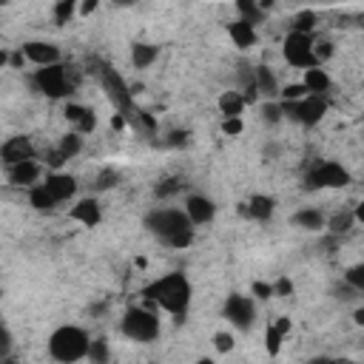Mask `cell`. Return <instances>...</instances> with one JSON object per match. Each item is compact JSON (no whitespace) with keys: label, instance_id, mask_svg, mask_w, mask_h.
I'll return each instance as SVG.
<instances>
[{"label":"cell","instance_id":"34","mask_svg":"<svg viewBox=\"0 0 364 364\" xmlns=\"http://www.w3.org/2000/svg\"><path fill=\"white\" fill-rule=\"evenodd\" d=\"M262 120H265L267 125L282 123V108H279V103H271V100H267V103L262 106Z\"/></svg>","mask_w":364,"mask_h":364},{"label":"cell","instance_id":"29","mask_svg":"<svg viewBox=\"0 0 364 364\" xmlns=\"http://www.w3.org/2000/svg\"><path fill=\"white\" fill-rule=\"evenodd\" d=\"M279 97H282V103H299V100L308 97V88H304L302 83H291V86L279 88Z\"/></svg>","mask_w":364,"mask_h":364},{"label":"cell","instance_id":"17","mask_svg":"<svg viewBox=\"0 0 364 364\" xmlns=\"http://www.w3.org/2000/svg\"><path fill=\"white\" fill-rule=\"evenodd\" d=\"M274 208H276V202L271 199V197H262V194H256V197H251L242 208H239V214L242 217H247V219H256V222H267L274 217Z\"/></svg>","mask_w":364,"mask_h":364},{"label":"cell","instance_id":"3","mask_svg":"<svg viewBox=\"0 0 364 364\" xmlns=\"http://www.w3.org/2000/svg\"><path fill=\"white\" fill-rule=\"evenodd\" d=\"M88 333L83 328H74V324H63L49 336V356L57 364H74L86 359L88 353Z\"/></svg>","mask_w":364,"mask_h":364},{"label":"cell","instance_id":"47","mask_svg":"<svg viewBox=\"0 0 364 364\" xmlns=\"http://www.w3.org/2000/svg\"><path fill=\"white\" fill-rule=\"evenodd\" d=\"M23 63H26L23 51H14V54H9V66H12V69H23Z\"/></svg>","mask_w":364,"mask_h":364},{"label":"cell","instance_id":"43","mask_svg":"<svg viewBox=\"0 0 364 364\" xmlns=\"http://www.w3.org/2000/svg\"><path fill=\"white\" fill-rule=\"evenodd\" d=\"M291 293H293V282L287 279V276H282V279L274 284V296H282V299H284V296H291Z\"/></svg>","mask_w":364,"mask_h":364},{"label":"cell","instance_id":"31","mask_svg":"<svg viewBox=\"0 0 364 364\" xmlns=\"http://www.w3.org/2000/svg\"><path fill=\"white\" fill-rule=\"evenodd\" d=\"M344 284H350L356 293H364V265H353L344 274Z\"/></svg>","mask_w":364,"mask_h":364},{"label":"cell","instance_id":"49","mask_svg":"<svg viewBox=\"0 0 364 364\" xmlns=\"http://www.w3.org/2000/svg\"><path fill=\"white\" fill-rule=\"evenodd\" d=\"M6 63H9V51H6V49H0V69H3Z\"/></svg>","mask_w":364,"mask_h":364},{"label":"cell","instance_id":"53","mask_svg":"<svg viewBox=\"0 0 364 364\" xmlns=\"http://www.w3.org/2000/svg\"><path fill=\"white\" fill-rule=\"evenodd\" d=\"M3 364H14V361H12V359H3Z\"/></svg>","mask_w":364,"mask_h":364},{"label":"cell","instance_id":"20","mask_svg":"<svg viewBox=\"0 0 364 364\" xmlns=\"http://www.w3.org/2000/svg\"><path fill=\"white\" fill-rule=\"evenodd\" d=\"M228 34H231V40L236 49H251L256 46V29L251 23H245V21H236L228 26Z\"/></svg>","mask_w":364,"mask_h":364},{"label":"cell","instance_id":"22","mask_svg":"<svg viewBox=\"0 0 364 364\" xmlns=\"http://www.w3.org/2000/svg\"><path fill=\"white\" fill-rule=\"evenodd\" d=\"M217 103H219V111L225 114V120L239 117V114L245 111V100H242V94H236V91H222Z\"/></svg>","mask_w":364,"mask_h":364},{"label":"cell","instance_id":"15","mask_svg":"<svg viewBox=\"0 0 364 364\" xmlns=\"http://www.w3.org/2000/svg\"><path fill=\"white\" fill-rule=\"evenodd\" d=\"M69 219L80 222V225H86V228H97V225H100V219H103L100 202L94 199V197H88V199H80L77 205H74V208L69 210Z\"/></svg>","mask_w":364,"mask_h":364},{"label":"cell","instance_id":"41","mask_svg":"<svg viewBox=\"0 0 364 364\" xmlns=\"http://www.w3.org/2000/svg\"><path fill=\"white\" fill-rule=\"evenodd\" d=\"M251 293L256 299H271L274 296V284H267V282H254L251 284Z\"/></svg>","mask_w":364,"mask_h":364},{"label":"cell","instance_id":"2","mask_svg":"<svg viewBox=\"0 0 364 364\" xmlns=\"http://www.w3.org/2000/svg\"><path fill=\"white\" fill-rule=\"evenodd\" d=\"M145 228L154 236H160L162 245L168 247H188L194 242V225L185 217V210H174V208H162V210H151L145 217Z\"/></svg>","mask_w":364,"mask_h":364},{"label":"cell","instance_id":"33","mask_svg":"<svg viewBox=\"0 0 364 364\" xmlns=\"http://www.w3.org/2000/svg\"><path fill=\"white\" fill-rule=\"evenodd\" d=\"M182 180H165V182H160L154 191H157V197L160 199H168V197H174V194H180V191H182Z\"/></svg>","mask_w":364,"mask_h":364},{"label":"cell","instance_id":"35","mask_svg":"<svg viewBox=\"0 0 364 364\" xmlns=\"http://www.w3.org/2000/svg\"><path fill=\"white\" fill-rule=\"evenodd\" d=\"M94 128H97V114H94L91 108H86L83 117L77 120V134H91Z\"/></svg>","mask_w":364,"mask_h":364},{"label":"cell","instance_id":"40","mask_svg":"<svg viewBox=\"0 0 364 364\" xmlns=\"http://www.w3.org/2000/svg\"><path fill=\"white\" fill-rule=\"evenodd\" d=\"M83 106H77V103H66V108H63V117L69 120V123H74V125H77V120L83 117Z\"/></svg>","mask_w":364,"mask_h":364},{"label":"cell","instance_id":"30","mask_svg":"<svg viewBox=\"0 0 364 364\" xmlns=\"http://www.w3.org/2000/svg\"><path fill=\"white\" fill-rule=\"evenodd\" d=\"M282 339H284V336L274 328V324H267V330H265V350H267V356H279Z\"/></svg>","mask_w":364,"mask_h":364},{"label":"cell","instance_id":"19","mask_svg":"<svg viewBox=\"0 0 364 364\" xmlns=\"http://www.w3.org/2000/svg\"><path fill=\"white\" fill-rule=\"evenodd\" d=\"M302 86L308 88V94H313V97H324V94L330 91V74L324 71L321 66L319 69H308V71H304Z\"/></svg>","mask_w":364,"mask_h":364},{"label":"cell","instance_id":"46","mask_svg":"<svg viewBox=\"0 0 364 364\" xmlns=\"http://www.w3.org/2000/svg\"><path fill=\"white\" fill-rule=\"evenodd\" d=\"M274 328H276V330L284 336V333H291V328H293V324H291V319H287V316H279V319L274 321Z\"/></svg>","mask_w":364,"mask_h":364},{"label":"cell","instance_id":"11","mask_svg":"<svg viewBox=\"0 0 364 364\" xmlns=\"http://www.w3.org/2000/svg\"><path fill=\"white\" fill-rule=\"evenodd\" d=\"M21 51H23V57L29 63L40 66V69L60 63V49H57L54 43H46V40H29V43H23Z\"/></svg>","mask_w":364,"mask_h":364},{"label":"cell","instance_id":"38","mask_svg":"<svg viewBox=\"0 0 364 364\" xmlns=\"http://www.w3.org/2000/svg\"><path fill=\"white\" fill-rule=\"evenodd\" d=\"M214 344H217V350H219V353H231V350H234V336L222 330V333L214 336Z\"/></svg>","mask_w":364,"mask_h":364},{"label":"cell","instance_id":"6","mask_svg":"<svg viewBox=\"0 0 364 364\" xmlns=\"http://www.w3.org/2000/svg\"><path fill=\"white\" fill-rule=\"evenodd\" d=\"M34 88L46 94L49 100H63L74 91V86L69 83V74H66V66L63 63H54V66H46V69H37L34 71Z\"/></svg>","mask_w":364,"mask_h":364},{"label":"cell","instance_id":"7","mask_svg":"<svg viewBox=\"0 0 364 364\" xmlns=\"http://www.w3.org/2000/svg\"><path fill=\"white\" fill-rule=\"evenodd\" d=\"M279 108H282V117H291V120L308 125V128L319 125L321 117L328 114V103H324V97H313V94H308V97L299 100V103H279Z\"/></svg>","mask_w":364,"mask_h":364},{"label":"cell","instance_id":"50","mask_svg":"<svg viewBox=\"0 0 364 364\" xmlns=\"http://www.w3.org/2000/svg\"><path fill=\"white\" fill-rule=\"evenodd\" d=\"M356 324H364V311H361V308L356 311Z\"/></svg>","mask_w":364,"mask_h":364},{"label":"cell","instance_id":"32","mask_svg":"<svg viewBox=\"0 0 364 364\" xmlns=\"http://www.w3.org/2000/svg\"><path fill=\"white\" fill-rule=\"evenodd\" d=\"M353 225H356V219H353L350 210H341V214H336V217L330 219V231H333V234H348Z\"/></svg>","mask_w":364,"mask_h":364},{"label":"cell","instance_id":"52","mask_svg":"<svg viewBox=\"0 0 364 364\" xmlns=\"http://www.w3.org/2000/svg\"><path fill=\"white\" fill-rule=\"evenodd\" d=\"M197 364H217V361H214V359H199Z\"/></svg>","mask_w":364,"mask_h":364},{"label":"cell","instance_id":"4","mask_svg":"<svg viewBox=\"0 0 364 364\" xmlns=\"http://www.w3.org/2000/svg\"><path fill=\"white\" fill-rule=\"evenodd\" d=\"M123 333L131 339V341H140V344H148L160 336V319L154 311H145V308H128L125 316H123Z\"/></svg>","mask_w":364,"mask_h":364},{"label":"cell","instance_id":"27","mask_svg":"<svg viewBox=\"0 0 364 364\" xmlns=\"http://www.w3.org/2000/svg\"><path fill=\"white\" fill-rule=\"evenodd\" d=\"M316 23H319L316 12L304 9V12H299V14L293 17V29H291V32H299V34H311V32L316 29Z\"/></svg>","mask_w":364,"mask_h":364},{"label":"cell","instance_id":"10","mask_svg":"<svg viewBox=\"0 0 364 364\" xmlns=\"http://www.w3.org/2000/svg\"><path fill=\"white\" fill-rule=\"evenodd\" d=\"M225 319L234 324L239 330H251L254 321H256V304L251 296H242V293H231L225 302Z\"/></svg>","mask_w":364,"mask_h":364},{"label":"cell","instance_id":"42","mask_svg":"<svg viewBox=\"0 0 364 364\" xmlns=\"http://www.w3.org/2000/svg\"><path fill=\"white\" fill-rule=\"evenodd\" d=\"M117 171H103V174L97 177V191H106V188H111V185H117Z\"/></svg>","mask_w":364,"mask_h":364},{"label":"cell","instance_id":"48","mask_svg":"<svg viewBox=\"0 0 364 364\" xmlns=\"http://www.w3.org/2000/svg\"><path fill=\"white\" fill-rule=\"evenodd\" d=\"M91 12H97V0H86L80 6V14H91Z\"/></svg>","mask_w":364,"mask_h":364},{"label":"cell","instance_id":"1","mask_svg":"<svg viewBox=\"0 0 364 364\" xmlns=\"http://www.w3.org/2000/svg\"><path fill=\"white\" fill-rule=\"evenodd\" d=\"M143 296H145L151 304H160L165 313L177 316V319L182 321L185 313H188L191 296H194V287H191V282H188L185 274H165V276H160L157 282L145 284V287H143Z\"/></svg>","mask_w":364,"mask_h":364},{"label":"cell","instance_id":"16","mask_svg":"<svg viewBox=\"0 0 364 364\" xmlns=\"http://www.w3.org/2000/svg\"><path fill=\"white\" fill-rule=\"evenodd\" d=\"M6 171H9V182H12L14 188H34L37 180H40V165H37L34 160L17 162V165H12V168H6Z\"/></svg>","mask_w":364,"mask_h":364},{"label":"cell","instance_id":"28","mask_svg":"<svg viewBox=\"0 0 364 364\" xmlns=\"http://www.w3.org/2000/svg\"><path fill=\"white\" fill-rule=\"evenodd\" d=\"M74 14H77V3H74V0H60V3H54V23L63 26Z\"/></svg>","mask_w":364,"mask_h":364},{"label":"cell","instance_id":"21","mask_svg":"<svg viewBox=\"0 0 364 364\" xmlns=\"http://www.w3.org/2000/svg\"><path fill=\"white\" fill-rule=\"evenodd\" d=\"M160 57V49L151 46V43H134L131 46V63L134 69H148Z\"/></svg>","mask_w":364,"mask_h":364},{"label":"cell","instance_id":"12","mask_svg":"<svg viewBox=\"0 0 364 364\" xmlns=\"http://www.w3.org/2000/svg\"><path fill=\"white\" fill-rule=\"evenodd\" d=\"M32 154H34V148H32L29 137H12V140H6L3 145H0V162H3L6 168L32 160Z\"/></svg>","mask_w":364,"mask_h":364},{"label":"cell","instance_id":"37","mask_svg":"<svg viewBox=\"0 0 364 364\" xmlns=\"http://www.w3.org/2000/svg\"><path fill=\"white\" fill-rule=\"evenodd\" d=\"M242 117H231V120H222V134H228V137H239L242 134Z\"/></svg>","mask_w":364,"mask_h":364},{"label":"cell","instance_id":"9","mask_svg":"<svg viewBox=\"0 0 364 364\" xmlns=\"http://www.w3.org/2000/svg\"><path fill=\"white\" fill-rule=\"evenodd\" d=\"M308 188L319 191V188H344L350 185V171L339 165V162H319L311 174H308Z\"/></svg>","mask_w":364,"mask_h":364},{"label":"cell","instance_id":"5","mask_svg":"<svg viewBox=\"0 0 364 364\" xmlns=\"http://www.w3.org/2000/svg\"><path fill=\"white\" fill-rule=\"evenodd\" d=\"M97 74H100V83L108 94V100L114 103V108L120 111V117H137V111H134V91L125 86V80L120 77V74L111 66H100Z\"/></svg>","mask_w":364,"mask_h":364},{"label":"cell","instance_id":"14","mask_svg":"<svg viewBox=\"0 0 364 364\" xmlns=\"http://www.w3.org/2000/svg\"><path fill=\"white\" fill-rule=\"evenodd\" d=\"M46 191L54 197V202H66L71 199L74 194H77V180H74L71 174H60V171H54V174L46 177Z\"/></svg>","mask_w":364,"mask_h":364},{"label":"cell","instance_id":"36","mask_svg":"<svg viewBox=\"0 0 364 364\" xmlns=\"http://www.w3.org/2000/svg\"><path fill=\"white\" fill-rule=\"evenodd\" d=\"M311 51H313V57H316V63L321 66V63L333 54V43H330V40H319V43L313 40V49H311Z\"/></svg>","mask_w":364,"mask_h":364},{"label":"cell","instance_id":"26","mask_svg":"<svg viewBox=\"0 0 364 364\" xmlns=\"http://www.w3.org/2000/svg\"><path fill=\"white\" fill-rule=\"evenodd\" d=\"M57 151L66 157V160H71V157H77L80 151H83V137L77 131H71V134H66V137L60 140V145H57Z\"/></svg>","mask_w":364,"mask_h":364},{"label":"cell","instance_id":"8","mask_svg":"<svg viewBox=\"0 0 364 364\" xmlns=\"http://www.w3.org/2000/svg\"><path fill=\"white\" fill-rule=\"evenodd\" d=\"M313 34H299V32H291L284 37V46H282V54H284V60L296 66V69H319L316 63V57H313Z\"/></svg>","mask_w":364,"mask_h":364},{"label":"cell","instance_id":"39","mask_svg":"<svg viewBox=\"0 0 364 364\" xmlns=\"http://www.w3.org/2000/svg\"><path fill=\"white\" fill-rule=\"evenodd\" d=\"M9 353H12V333L9 328L0 324V359H9Z\"/></svg>","mask_w":364,"mask_h":364},{"label":"cell","instance_id":"51","mask_svg":"<svg viewBox=\"0 0 364 364\" xmlns=\"http://www.w3.org/2000/svg\"><path fill=\"white\" fill-rule=\"evenodd\" d=\"M333 364H356V361H350V359H336Z\"/></svg>","mask_w":364,"mask_h":364},{"label":"cell","instance_id":"44","mask_svg":"<svg viewBox=\"0 0 364 364\" xmlns=\"http://www.w3.org/2000/svg\"><path fill=\"white\" fill-rule=\"evenodd\" d=\"M188 143V131H171L168 134V145H185Z\"/></svg>","mask_w":364,"mask_h":364},{"label":"cell","instance_id":"23","mask_svg":"<svg viewBox=\"0 0 364 364\" xmlns=\"http://www.w3.org/2000/svg\"><path fill=\"white\" fill-rule=\"evenodd\" d=\"M291 222H293L296 228H304V231H321V228H324V217H321V210H313V208L296 210Z\"/></svg>","mask_w":364,"mask_h":364},{"label":"cell","instance_id":"18","mask_svg":"<svg viewBox=\"0 0 364 364\" xmlns=\"http://www.w3.org/2000/svg\"><path fill=\"white\" fill-rule=\"evenodd\" d=\"M254 86H256V94H262V97H267L274 103V97H279V80L274 69L267 66H256L254 69Z\"/></svg>","mask_w":364,"mask_h":364},{"label":"cell","instance_id":"45","mask_svg":"<svg viewBox=\"0 0 364 364\" xmlns=\"http://www.w3.org/2000/svg\"><path fill=\"white\" fill-rule=\"evenodd\" d=\"M46 162H49L51 168H60V165L66 162V157H63V154H60V151H57V148H54V151H49V154H46Z\"/></svg>","mask_w":364,"mask_h":364},{"label":"cell","instance_id":"13","mask_svg":"<svg viewBox=\"0 0 364 364\" xmlns=\"http://www.w3.org/2000/svg\"><path fill=\"white\" fill-rule=\"evenodd\" d=\"M185 217L191 219V225H208L217 217V205L214 199H208L202 194H191L185 199Z\"/></svg>","mask_w":364,"mask_h":364},{"label":"cell","instance_id":"24","mask_svg":"<svg viewBox=\"0 0 364 364\" xmlns=\"http://www.w3.org/2000/svg\"><path fill=\"white\" fill-rule=\"evenodd\" d=\"M29 202H32V208L34 210H51L57 202H54V197L46 191V185L40 182V185H34V188H29Z\"/></svg>","mask_w":364,"mask_h":364},{"label":"cell","instance_id":"25","mask_svg":"<svg viewBox=\"0 0 364 364\" xmlns=\"http://www.w3.org/2000/svg\"><path fill=\"white\" fill-rule=\"evenodd\" d=\"M86 359H88L91 364H108V359H111L108 341H106V339H94V341H88V353H86Z\"/></svg>","mask_w":364,"mask_h":364}]
</instances>
